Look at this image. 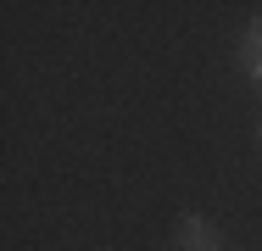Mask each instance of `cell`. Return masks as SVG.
I'll list each match as a JSON object with an SVG mask.
<instances>
[{"instance_id": "obj_1", "label": "cell", "mask_w": 262, "mask_h": 251, "mask_svg": "<svg viewBox=\"0 0 262 251\" xmlns=\"http://www.w3.org/2000/svg\"><path fill=\"white\" fill-rule=\"evenodd\" d=\"M173 240H179L184 251H217V229H212V218H201V212H184Z\"/></svg>"}, {"instance_id": "obj_2", "label": "cell", "mask_w": 262, "mask_h": 251, "mask_svg": "<svg viewBox=\"0 0 262 251\" xmlns=\"http://www.w3.org/2000/svg\"><path fill=\"white\" fill-rule=\"evenodd\" d=\"M240 67H246L251 78H262V23H251V28H246V45H240Z\"/></svg>"}, {"instance_id": "obj_3", "label": "cell", "mask_w": 262, "mask_h": 251, "mask_svg": "<svg viewBox=\"0 0 262 251\" xmlns=\"http://www.w3.org/2000/svg\"><path fill=\"white\" fill-rule=\"evenodd\" d=\"M257 145H262V129H257Z\"/></svg>"}, {"instance_id": "obj_4", "label": "cell", "mask_w": 262, "mask_h": 251, "mask_svg": "<svg viewBox=\"0 0 262 251\" xmlns=\"http://www.w3.org/2000/svg\"><path fill=\"white\" fill-rule=\"evenodd\" d=\"M257 90H262V78H257Z\"/></svg>"}]
</instances>
